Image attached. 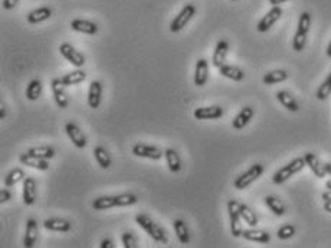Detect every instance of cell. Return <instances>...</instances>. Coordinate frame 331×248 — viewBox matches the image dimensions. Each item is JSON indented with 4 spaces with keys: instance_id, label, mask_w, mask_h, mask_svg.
Masks as SVG:
<instances>
[{
    "instance_id": "cb8c5ba5",
    "label": "cell",
    "mask_w": 331,
    "mask_h": 248,
    "mask_svg": "<svg viewBox=\"0 0 331 248\" xmlns=\"http://www.w3.org/2000/svg\"><path fill=\"white\" fill-rule=\"evenodd\" d=\"M43 228L48 231H56V232H68L72 228V225L67 219L49 218L43 221Z\"/></svg>"
},
{
    "instance_id": "bcb514c9",
    "label": "cell",
    "mask_w": 331,
    "mask_h": 248,
    "mask_svg": "<svg viewBox=\"0 0 331 248\" xmlns=\"http://www.w3.org/2000/svg\"><path fill=\"white\" fill-rule=\"evenodd\" d=\"M324 209L331 214V201H324Z\"/></svg>"
},
{
    "instance_id": "277c9868",
    "label": "cell",
    "mask_w": 331,
    "mask_h": 248,
    "mask_svg": "<svg viewBox=\"0 0 331 248\" xmlns=\"http://www.w3.org/2000/svg\"><path fill=\"white\" fill-rule=\"evenodd\" d=\"M304 166H307L305 163V159L304 158H295L294 160H291L290 163H287L285 166H282L280 170H277L272 176V182L275 185H281L284 182H287L288 179L292 178L295 173L301 172Z\"/></svg>"
},
{
    "instance_id": "30bf717a",
    "label": "cell",
    "mask_w": 331,
    "mask_h": 248,
    "mask_svg": "<svg viewBox=\"0 0 331 248\" xmlns=\"http://www.w3.org/2000/svg\"><path fill=\"white\" fill-rule=\"evenodd\" d=\"M65 84L62 82V78H53L50 81V88H52V94H53V100L56 103V106L59 109L65 110L68 109L70 106V98L65 92Z\"/></svg>"
},
{
    "instance_id": "8992f818",
    "label": "cell",
    "mask_w": 331,
    "mask_h": 248,
    "mask_svg": "<svg viewBox=\"0 0 331 248\" xmlns=\"http://www.w3.org/2000/svg\"><path fill=\"white\" fill-rule=\"evenodd\" d=\"M239 204L238 201L231 199L228 202V212H229V219H231V232L235 238L242 237V217L241 212H239Z\"/></svg>"
},
{
    "instance_id": "f546056e",
    "label": "cell",
    "mask_w": 331,
    "mask_h": 248,
    "mask_svg": "<svg viewBox=\"0 0 331 248\" xmlns=\"http://www.w3.org/2000/svg\"><path fill=\"white\" fill-rule=\"evenodd\" d=\"M87 80V72L84 70H75L68 72L67 75L62 77V82L67 85V87H71V85H77V84H81L84 81Z\"/></svg>"
},
{
    "instance_id": "d4e9b609",
    "label": "cell",
    "mask_w": 331,
    "mask_h": 248,
    "mask_svg": "<svg viewBox=\"0 0 331 248\" xmlns=\"http://www.w3.org/2000/svg\"><path fill=\"white\" fill-rule=\"evenodd\" d=\"M50 16H52V10H50V8L42 6V8H38V9L29 12V15L26 16V19H28L30 25H38V23H42V22L49 19Z\"/></svg>"
},
{
    "instance_id": "2e32d148",
    "label": "cell",
    "mask_w": 331,
    "mask_h": 248,
    "mask_svg": "<svg viewBox=\"0 0 331 248\" xmlns=\"http://www.w3.org/2000/svg\"><path fill=\"white\" fill-rule=\"evenodd\" d=\"M209 78V62L201 58V60L196 62V68H194V78L193 82L196 87H203Z\"/></svg>"
},
{
    "instance_id": "6da1fadb",
    "label": "cell",
    "mask_w": 331,
    "mask_h": 248,
    "mask_svg": "<svg viewBox=\"0 0 331 248\" xmlns=\"http://www.w3.org/2000/svg\"><path fill=\"white\" fill-rule=\"evenodd\" d=\"M139 202V198L134 193H121L114 196H98L94 199L92 208L94 211H105L114 207H131Z\"/></svg>"
},
{
    "instance_id": "5b68a950",
    "label": "cell",
    "mask_w": 331,
    "mask_h": 248,
    "mask_svg": "<svg viewBox=\"0 0 331 248\" xmlns=\"http://www.w3.org/2000/svg\"><path fill=\"white\" fill-rule=\"evenodd\" d=\"M262 173H263V166H262L261 163H255V165H252L251 168L248 169L246 172H243L242 175H239L238 178L235 179V182H233V188L238 189V190L246 189L251 183H253L256 179L259 178Z\"/></svg>"
},
{
    "instance_id": "d590c367",
    "label": "cell",
    "mask_w": 331,
    "mask_h": 248,
    "mask_svg": "<svg viewBox=\"0 0 331 248\" xmlns=\"http://www.w3.org/2000/svg\"><path fill=\"white\" fill-rule=\"evenodd\" d=\"M28 153L32 156H36L40 159L49 160L52 158H55V149L50 147V146H36V147H30L28 150Z\"/></svg>"
},
{
    "instance_id": "8fae6325",
    "label": "cell",
    "mask_w": 331,
    "mask_h": 248,
    "mask_svg": "<svg viewBox=\"0 0 331 248\" xmlns=\"http://www.w3.org/2000/svg\"><path fill=\"white\" fill-rule=\"evenodd\" d=\"M65 131H67V136L72 141V144L77 149H85L87 147V137H85L84 131L75 123H71V121L65 124Z\"/></svg>"
},
{
    "instance_id": "b9f144b4",
    "label": "cell",
    "mask_w": 331,
    "mask_h": 248,
    "mask_svg": "<svg viewBox=\"0 0 331 248\" xmlns=\"http://www.w3.org/2000/svg\"><path fill=\"white\" fill-rule=\"evenodd\" d=\"M18 3H19V0H3V9L12 10L13 8H16Z\"/></svg>"
},
{
    "instance_id": "7dc6e473",
    "label": "cell",
    "mask_w": 331,
    "mask_h": 248,
    "mask_svg": "<svg viewBox=\"0 0 331 248\" xmlns=\"http://www.w3.org/2000/svg\"><path fill=\"white\" fill-rule=\"evenodd\" d=\"M0 119H6V107L5 106H2V109H0Z\"/></svg>"
},
{
    "instance_id": "9a60e30c",
    "label": "cell",
    "mask_w": 331,
    "mask_h": 248,
    "mask_svg": "<svg viewBox=\"0 0 331 248\" xmlns=\"http://www.w3.org/2000/svg\"><path fill=\"white\" fill-rule=\"evenodd\" d=\"M228 52H229V43L228 40H219L215 46L213 51V57H212V64L215 68H221L222 65H225V61L228 57Z\"/></svg>"
},
{
    "instance_id": "ac0fdd59",
    "label": "cell",
    "mask_w": 331,
    "mask_h": 248,
    "mask_svg": "<svg viewBox=\"0 0 331 248\" xmlns=\"http://www.w3.org/2000/svg\"><path fill=\"white\" fill-rule=\"evenodd\" d=\"M19 162L22 165L28 166V168L36 169V170H48L49 169V162L46 159H40L36 156H32L28 152L22 153L19 156Z\"/></svg>"
},
{
    "instance_id": "ab89813d",
    "label": "cell",
    "mask_w": 331,
    "mask_h": 248,
    "mask_svg": "<svg viewBox=\"0 0 331 248\" xmlns=\"http://www.w3.org/2000/svg\"><path fill=\"white\" fill-rule=\"evenodd\" d=\"M294 234H295V227L291 225V224H285V225H282L281 228L278 229L277 237L280 239H290L291 237H294Z\"/></svg>"
},
{
    "instance_id": "7a4b0ae2",
    "label": "cell",
    "mask_w": 331,
    "mask_h": 248,
    "mask_svg": "<svg viewBox=\"0 0 331 248\" xmlns=\"http://www.w3.org/2000/svg\"><path fill=\"white\" fill-rule=\"evenodd\" d=\"M310 28H311V15L308 12H302L300 15V19H298L297 32H295L294 39H292V49L295 52H301L305 48Z\"/></svg>"
},
{
    "instance_id": "f907efd6",
    "label": "cell",
    "mask_w": 331,
    "mask_h": 248,
    "mask_svg": "<svg viewBox=\"0 0 331 248\" xmlns=\"http://www.w3.org/2000/svg\"><path fill=\"white\" fill-rule=\"evenodd\" d=\"M325 188H327V189H330V190H331V180H328V182H327V183H325Z\"/></svg>"
},
{
    "instance_id": "f35d334b",
    "label": "cell",
    "mask_w": 331,
    "mask_h": 248,
    "mask_svg": "<svg viewBox=\"0 0 331 248\" xmlns=\"http://www.w3.org/2000/svg\"><path fill=\"white\" fill-rule=\"evenodd\" d=\"M121 242L125 248H137L139 247V241H137V237L134 235V232L131 231H125L122 232L121 235Z\"/></svg>"
},
{
    "instance_id": "74e56055",
    "label": "cell",
    "mask_w": 331,
    "mask_h": 248,
    "mask_svg": "<svg viewBox=\"0 0 331 248\" xmlns=\"http://www.w3.org/2000/svg\"><path fill=\"white\" fill-rule=\"evenodd\" d=\"M331 94V72L328 74V77L325 80L322 81V84L318 87L317 92H315V97L320 100V101H324L330 97Z\"/></svg>"
},
{
    "instance_id": "f1b7e54d",
    "label": "cell",
    "mask_w": 331,
    "mask_h": 248,
    "mask_svg": "<svg viewBox=\"0 0 331 248\" xmlns=\"http://www.w3.org/2000/svg\"><path fill=\"white\" fill-rule=\"evenodd\" d=\"M219 72H221L222 77L225 78H229L232 81H236L239 82L245 78V72L239 68V67H235V65H222L219 68Z\"/></svg>"
},
{
    "instance_id": "9c48e42d",
    "label": "cell",
    "mask_w": 331,
    "mask_h": 248,
    "mask_svg": "<svg viewBox=\"0 0 331 248\" xmlns=\"http://www.w3.org/2000/svg\"><path fill=\"white\" fill-rule=\"evenodd\" d=\"M59 52L65 60L68 61L70 64H72L74 67H77V68H82V67L85 65V62H87V61H85V57L81 54L80 51L75 49L68 42H63V43L60 45Z\"/></svg>"
},
{
    "instance_id": "f6af8a7d",
    "label": "cell",
    "mask_w": 331,
    "mask_h": 248,
    "mask_svg": "<svg viewBox=\"0 0 331 248\" xmlns=\"http://www.w3.org/2000/svg\"><path fill=\"white\" fill-rule=\"evenodd\" d=\"M322 199L324 201H331V190L328 189V190H325L324 193H322Z\"/></svg>"
},
{
    "instance_id": "ee69618b",
    "label": "cell",
    "mask_w": 331,
    "mask_h": 248,
    "mask_svg": "<svg viewBox=\"0 0 331 248\" xmlns=\"http://www.w3.org/2000/svg\"><path fill=\"white\" fill-rule=\"evenodd\" d=\"M270 3H271L272 6H280L281 3H285V2H288V0H268Z\"/></svg>"
},
{
    "instance_id": "836d02e7",
    "label": "cell",
    "mask_w": 331,
    "mask_h": 248,
    "mask_svg": "<svg viewBox=\"0 0 331 248\" xmlns=\"http://www.w3.org/2000/svg\"><path fill=\"white\" fill-rule=\"evenodd\" d=\"M94 158L97 160V163L100 165V168L102 169H110L111 168V156L110 153L107 152L105 147L102 146H97L94 149Z\"/></svg>"
},
{
    "instance_id": "7bdbcfd3",
    "label": "cell",
    "mask_w": 331,
    "mask_h": 248,
    "mask_svg": "<svg viewBox=\"0 0 331 248\" xmlns=\"http://www.w3.org/2000/svg\"><path fill=\"white\" fill-rule=\"evenodd\" d=\"M100 247L101 248H114V242H112L110 238H105L101 241Z\"/></svg>"
},
{
    "instance_id": "4fadbf2b",
    "label": "cell",
    "mask_w": 331,
    "mask_h": 248,
    "mask_svg": "<svg viewBox=\"0 0 331 248\" xmlns=\"http://www.w3.org/2000/svg\"><path fill=\"white\" fill-rule=\"evenodd\" d=\"M223 109L221 106H211V107H197L193 111V117L196 120H218L223 116Z\"/></svg>"
},
{
    "instance_id": "ba28073f",
    "label": "cell",
    "mask_w": 331,
    "mask_h": 248,
    "mask_svg": "<svg viewBox=\"0 0 331 248\" xmlns=\"http://www.w3.org/2000/svg\"><path fill=\"white\" fill-rule=\"evenodd\" d=\"M133 155L137 158H143V159H151V160H160L164 156V152L156 146H150V144H144V143H137L133 146Z\"/></svg>"
},
{
    "instance_id": "7c38bea8",
    "label": "cell",
    "mask_w": 331,
    "mask_h": 248,
    "mask_svg": "<svg viewBox=\"0 0 331 248\" xmlns=\"http://www.w3.org/2000/svg\"><path fill=\"white\" fill-rule=\"evenodd\" d=\"M282 16V9L280 6H272V9L262 18L259 22H258V26H256V29L258 32H268V30L271 29L272 26L278 22V20L281 19Z\"/></svg>"
},
{
    "instance_id": "484cf974",
    "label": "cell",
    "mask_w": 331,
    "mask_h": 248,
    "mask_svg": "<svg viewBox=\"0 0 331 248\" xmlns=\"http://www.w3.org/2000/svg\"><path fill=\"white\" fill-rule=\"evenodd\" d=\"M173 228H174V232L177 235V239L180 241V244L183 245H187L190 242V234H189V228L186 225V222L183 219H174L173 221Z\"/></svg>"
},
{
    "instance_id": "4dcf8cb0",
    "label": "cell",
    "mask_w": 331,
    "mask_h": 248,
    "mask_svg": "<svg viewBox=\"0 0 331 248\" xmlns=\"http://www.w3.org/2000/svg\"><path fill=\"white\" fill-rule=\"evenodd\" d=\"M265 205H267L272 214L277 215V217H282V215H285V212H287L285 205H284V202H282L281 199H278L277 196H272V195L265 198Z\"/></svg>"
},
{
    "instance_id": "8d00e7d4",
    "label": "cell",
    "mask_w": 331,
    "mask_h": 248,
    "mask_svg": "<svg viewBox=\"0 0 331 248\" xmlns=\"http://www.w3.org/2000/svg\"><path fill=\"white\" fill-rule=\"evenodd\" d=\"M42 94V82L38 78H33L26 87V98L29 101H36Z\"/></svg>"
},
{
    "instance_id": "44dd1931",
    "label": "cell",
    "mask_w": 331,
    "mask_h": 248,
    "mask_svg": "<svg viewBox=\"0 0 331 248\" xmlns=\"http://www.w3.org/2000/svg\"><path fill=\"white\" fill-rule=\"evenodd\" d=\"M304 159H305V163H307V166L311 169V172L317 176V178L322 179L324 176H327V172H325V166L322 165L320 159L311 153V152H308V153H305L304 155Z\"/></svg>"
},
{
    "instance_id": "681fc988",
    "label": "cell",
    "mask_w": 331,
    "mask_h": 248,
    "mask_svg": "<svg viewBox=\"0 0 331 248\" xmlns=\"http://www.w3.org/2000/svg\"><path fill=\"white\" fill-rule=\"evenodd\" d=\"M327 57H328V58H331V42L328 43V46H327Z\"/></svg>"
},
{
    "instance_id": "ffe728a7",
    "label": "cell",
    "mask_w": 331,
    "mask_h": 248,
    "mask_svg": "<svg viewBox=\"0 0 331 248\" xmlns=\"http://www.w3.org/2000/svg\"><path fill=\"white\" fill-rule=\"evenodd\" d=\"M88 106L92 110H97L100 107L101 100H102V85L100 81H92L88 88Z\"/></svg>"
},
{
    "instance_id": "52a82bcc",
    "label": "cell",
    "mask_w": 331,
    "mask_h": 248,
    "mask_svg": "<svg viewBox=\"0 0 331 248\" xmlns=\"http://www.w3.org/2000/svg\"><path fill=\"white\" fill-rule=\"evenodd\" d=\"M196 15V6L194 5H186L183 9L179 12V15L171 20L170 30L173 33H177L184 29V26L191 20V18Z\"/></svg>"
},
{
    "instance_id": "3957f363",
    "label": "cell",
    "mask_w": 331,
    "mask_h": 248,
    "mask_svg": "<svg viewBox=\"0 0 331 248\" xmlns=\"http://www.w3.org/2000/svg\"><path fill=\"white\" fill-rule=\"evenodd\" d=\"M136 222H137V225L144 229L156 242L163 244V245L167 244V235H166L164 229L161 228L159 224H156L150 217H147V215H144V214H137V215H136Z\"/></svg>"
},
{
    "instance_id": "1f68e13d",
    "label": "cell",
    "mask_w": 331,
    "mask_h": 248,
    "mask_svg": "<svg viewBox=\"0 0 331 248\" xmlns=\"http://www.w3.org/2000/svg\"><path fill=\"white\" fill-rule=\"evenodd\" d=\"M288 77H290V74H288L287 71L275 70L268 72V74H265L262 81H263V84H267V85H274V84H278V82L288 80Z\"/></svg>"
},
{
    "instance_id": "5bb4252c",
    "label": "cell",
    "mask_w": 331,
    "mask_h": 248,
    "mask_svg": "<svg viewBox=\"0 0 331 248\" xmlns=\"http://www.w3.org/2000/svg\"><path fill=\"white\" fill-rule=\"evenodd\" d=\"M22 196H23V204L25 205H33L36 202V196H38V190H36V180L33 178H25L23 180V192H22Z\"/></svg>"
},
{
    "instance_id": "60d3db41",
    "label": "cell",
    "mask_w": 331,
    "mask_h": 248,
    "mask_svg": "<svg viewBox=\"0 0 331 248\" xmlns=\"http://www.w3.org/2000/svg\"><path fill=\"white\" fill-rule=\"evenodd\" d=\"M12 199V192H10L9 189H2L0 190V204H5V202H8Z\"/></svg>"
},
{
    "instance_id": "d6a6232c",
    "label": "cell",
    "mask_w": 331,
    "mask_h": 248,
    "mask_svg": "<svg viewBox=\"0 0 331 248\" xmlns=\"http://www.w3.org/2000/svg\"><path fill=\"white\" fill-rule=\"evenodd\" d=\"M25 172L20 168H15L10 170L9 173L5 176V186L6 188H13L15 185H18L19 182L25 180Z\"/></svg>"
},
{
    "instance_id": "c3c4849f",
    "label": "cell",
    "mask_w": 331,
    "mask_h": 248,
    "mask_svg": "<svg viewBox=\"0 0 331 248\" xmlns=\"http://www.w3.org/2000/svg\"><path fill=\"white\" fill-rule=\"evenodd\" d=\"M324 166H325V172H327V175L331 176V163H325Z\"/></svg>"
},
{
    "instance_id": "e575fe53",
    "label": "cell",
    "mask_w": 331,
    "mask_h": 248,
    "mask_svg": "<svg viewBox=\"0 0 331 248\" xmlns=\"http://www.w3.org/2000/svg\"><path fill=\"white\" fill-rule=\"evenodd\" d=\"M239 212H241L242 221L246 222L249 227L255 228V227L258 225V217H256V214H255L246 204H239Z\"/></svg>"
},
{
    "instance_id": "7402d4cb",
    "label": "cell",
    "mask_w": 331,
    "mask_h": 248,
    "mask_svg": "<svg viewBox=\"0 0 331 248\" xmlns=\"http://www.w3.org/2000/svg\"><path fill=\"white\" fill-rule=\"evenodd\" d=\"M71 28L75 32L85 33V35H95L98 32V25L85 19H74L71 22Z\"/></svg>"
},
{
    "instance_id": "603a6c76",
    "label": "cell",
    "mask_w": 331,
    "mask_h": 248,
    "mask_svg": "<svg viewBox=\"0 0 331 248\" xmlns=\"http://www.w3.org/2000/svg\"><path fill=\"white\" fill-rule=\"evenodd\" d=\"M242 237L248 241H253V242H259V244H268L271 241V235L267 231L262 229H243L242 231Z\"/></svg>"
},
{
    "instance_id": "83f0119b",
    "label": "cell",
    "mask_w": 331,
    "mask_h": 248,
    "mask_svg": "<svg viewBox=\"0 0 331 248\" xmlns=\"http://www.w3.org/2000/svg\"><path fill=\"white\" fill-rule=\"evenodd\" d=\"M164 158L166 163L169 166V170L171 173H179L181 170V159L179 153L174 149H166L164 150Z\"/></svg>"
},
{
    "instance_id": "e0dca14e",
    "label": "cell",
    "mask_w": 331,
    "mask_h": 248,
    "mask_svg": "<svg viewBox=\"0 0 331 248\" xmlns=\"http://www.w3.org/2000/svg\"><path fill=\"white\" fill-rule=\"evenodd\" d=\"M39 234V225L36 222V219L29 218L26 222V228H25V238H23V245L26 248H32L36 244Z\"/></svg>"
},
{
    "instance_id": "4316f807",
    "label": "cell",
    "mask_w": 331,
    "mask_h": 248,
    "mask_svg": "<svg viewBox=\"0 0 331 248\" xmlns=\"http://www.w3.org/2000/svg\"><path fill=\"white\" fill-rule=\"evenodd\" d=\"M277 100L281 103L282 107H285V109L288 110V111H291V113H297V111L300 110L298 101L294 98L288 91H278V92H277Z\"/></svg>"
},
{
    "instance_id": "d6986e66",
    "label": "cell",
    "mask_w": 331,
    "mask_h": 248,
    "mask_svg": "<svg viewBox=\"0 0 331 248\" xmlns=\"http://www.w3.org/2000/svg\"><path fill=\"white\" fill-rule=\"evenodd\" d=\"M253 114L255 111L252 109L251 106H246L236 114V117L232 121V127L235 130H242L243 127H246L249 124V121L253 119Z\"/></svg>"
},
{
    "instance_id": "816d5d0a",
    "label": "cell",
    "mask_w": 331,
    "mask_h": 248,
    "mask_svg": "<svg viewBox=\"0 0 331 248\" xmlns=\"http://www.w3.org/2000/svg\"><path fill=\"white\" fill-rule=\"evenodd\" d=\"M232 2H236V0H232Z\"/></svg>"
}]
</instances>
